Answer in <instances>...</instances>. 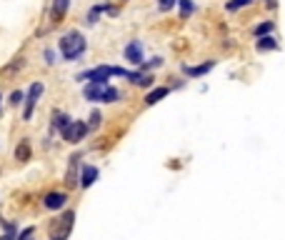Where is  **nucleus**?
Returning a JSON list of instances; mask_svg holds the SVG:
<instances>
[{"instance_id": "1", "label": "nucleus", "mask_w": 285, "mask_h": 240, "mask_svg": "<svg viewBox=\"0 0 285 240\" xmlns=\"http://www.w3.org/2000/svg\"><path fill=\"white\" fill-rule=\"evenodd\" d=\"M58 48H60V56L65 60H75V58H80L85 53V38L80 35L78 30H70V33H65L60 38Z\"/></svg>"}, {"instance_id": "2", "label": "nucleus", "mask_w": 285, "mask_h": 240, "mask_svg": "<svg viewBox=\"0 0 285 240\" xmlns=\"http://www.w3.org/2000/svg\"><path fill=\"white\" fill-rule=\"evenodd\" d=\"M83 95L90 103H115V100H120V90L108 85V83H90V85H85Z\"/></svg>"}, {"instance_id": "3", "label": "nucleus", "mask_w": 285, "mask_h": 240, "mask_svg": "<svg viewBox=\"0 0 285 240\" xmlns=\"http://www.w3.org/2000/svg\"><path fill=\"white\" fill-rule=\"evenodd\" d=\"M110 75H120V78H130L128 70L123 68H113V65H100V68H93V70H85V73L78 75V80H93V83H105Z\"/></svg>"}, {"instance_id": "4", "label": "nucleus", "mask_w": 285, "mask_h": 240, "mask_svg": "<svg viewBox=\"0 0 285 240\" xmlns=\"http://www.w3.org/2000/svg\"><path fill=\"white\" fill-rule=\"evenodd\" d=\"M73 223H75V213H73V210H65V213L50 225V240H68L70 238V230H73Z\"/></svg>"}, {"instance_id": "5", "label": "nucleus", "mask_w": 285, "mask_h": 240, "mask_svg": "<svg viewBox=\"0 0 285 240\" xmlns=\"http://www.w3.org/2000/svg\"><path fill=\"white\" fill-rule=\"evenodd\" d=\"M85 133H88V123L73 120L68 128L63 130V140H65V143H80V140L85 138Z\"/></svg>"}, {"instance_id": "6", "label": "nucleus", "mask_w": 285, "mask_h": 240, "mask_svg": "<svg viewBox=\"0 0 285 240\" xmlns=\"http://www.w3.org/2000/svg\"><path fill=\"white\" fill-rule=\"evenodd\" d=\"M40 95H43V83H33L30 90H28V98H25V113H23L25 120L33 118V108H35V103H38Z\"/></svg>"}, {"instance_id": "7", "label": "nucleus", "mask_w": 285, "mask_h": 240, "mask_svg": "<svg viewBox=\"0 0 285 240\" xmlns=\"http://www.w3.org/2000/svg\"><path fill=\"white\" fill-rule=\"evenodd\" d=\"M125 60L130 63V65H143V45L133 40V43H128V48H125Z\"/></svg>"}, {"instance_id": "8", "label": "nucleus", "mask_w": 285, "mask_h": 240, "mask_svg": "<svg viewBox=\"0 0 285 240\" xmlns=\"http://www.w3.org/2000/svg\"><path fill=\"white\" fill-rule=\"evenodd\" d=\"M68 200V195L65 193H48L45 198H43V205L48 208V210H58V208H63Z\"/></svg>"}, {"instance_id": "9", "label": "nucleus", "mask_w": 285, "mask_h": 240, "mask_svg": "<svg viewBox=\"0 0 285 240\" xmlns=\"http://www.w3.org/2000/svg\"><path fill=\"white\" fill-rule=\"evenodd\" d=\"M215 68V63L213 60H208V63H203V65H183V73L190 75V78H200V75L210 73Z\"/></svg>"}, {"instance_id": "10", "label": "nucleus", "mask_w": 285, "mask_h": 240, "mask_svg": "<svg viewBox=\"0 0 285 240\" xmlns=\"http://www.w3.org/2000/svg\"><path fill=\"white\" fill-rule=\"evenodd\" d=\"M68 5H70V0H53V8H50V18H53V23H60V20L65 18Z\"/></svg>"}, {"instance_id": "11", "label": "nucleus", "mask_w": 285, "mask_h": 240, "mask_svg": "<svg viewBox=\"0 0 285 240\" xmlns=\"http://www.w3.org/2000/svg\"><path fill=\"white\" fill-rule=\"evenodd\" d=\"M98 175H100V173H98L95 165H85L83 168V175H80V185H83V188H90V185L98 180Z\"/></svg>"}, {"instance_id": "12", "label": "nucleus", "mask_w": 285, "mask_h": 240, "mask_svg": "<svg viewBox=\"0 0 285 240\" xmlns=\"http://www.w3.org/2000/svg\"><path fill=\"white\" fill-rule=\"evenodd\" d=\"M255 48H258V53H270V50H278V40L273 35H265V38H258V43H255Z\"/></svg>"}, {"instance_id": "13", "label": "nucleus", "mask_w": 285, "mask_h": 240, "mask_svg": "<svg viewBox=\"0 0 285 240\" xmlns=\"http://www.w3.org/2000/svg\"><path fill=\"white\" fill-rule=\"evenodd\" d=\"M15 160L18 163H28L30 160V143L28 140H20L18 148H15Z\"/></svg>"}, {"instance_id": "14", "label": "nucleus", "mask_w": 285, "mask_h": 240, "mask_svg": "<svg viewBox=\"0 0 285 240\" xmlns=\"http://www.w3.org/2000/svg\"><path fill=\"white\" fill-rule=\"evenodd\" d=\"M130 83H135V85H140V88H148V85H153V75L150 73H130V78H128Z\"/></svg>"}, {"instance_id": "15", "label": "nucleus", "mask_w": 285, "mask_h": 240, "mask_svg": "<svg viewBox=\"0 0 285 240\" xmlns=\"http://www.w3.org/2000/svg\"><path fill=\"white\" fill-rule=\"evenodd\" d=\"M70 123H73V120H70V118H68L65 113H53V128H58L60 133H63V130L68 128Z\"/></svg>"}, {"instance_id": "16", "label": "nucleus", "mask_w": 285, "mask_h": 240, "mask_svg": "<svg viewBox=\"0 0 285 240\" xmlns=\"http://www.w3.org/2000/svg\"><path fill=\"white\" fill-rule=\"evenodd\" d=\"M273 28H275V25H273L270 20H265V23H258V25L253 28V35H255V38H265V35H270V33H273Z\"/></svg>"}, {"instance_id": "17", "label": "nucleus", "mask_w": 285, "mask_h": 240, "mask_svg": "<svg viewBox=\"0 0 285 240\" xmlns=\"http://www.w3.org/2000/svg\"><path fill=\"white\" fill-rule=\"evenodd\" d=\"M78 160H80V155H70V170H68V180L65 183L70 185V188H75L78 185V178H75V168H78Z\"/></svg>"}, {"instance_id": "18", "label": "nucleus", "mask_w": 285, "mask_h": 240, "mask_svg": "<svg viewBox=\"0 0 285 240\" xmlns=\"http://www.w3.org/2000/svg\"><path fill=\"white\" fill-rule=\"evenodd\" d=\"M168 93H170L168 88H155V90H150V93H148L145 103H148V105H155V103H158V100H163V98H165Z\"/></svg>"}, {"instance_id": "19", "label": "nucleus", "mask_w": 285, "mask_h": 240, "mask_svg": "<svg viewBox=\"0 0 285 240\" xmlns=\"http://www.w3.org/2000/svg\"><path fill=\"white\" fill-rule=\"evenodd\" d=\"M178 5H180V15H183V18H190L193 10H195V3H193V0H178Z\"/></svg>"}, {"instance_id": "20", "label": "nucleus", "mask_w": 285, "mask_h": 240, "mask_svg": "<svg viewBox=\"0 0 285 240\" xmlns=\"http://www.w3.org/2000/svg\"><path fill=\"white\" fill-rule=\"evenodd\" d=\"M253 0H228L225 3V10H230V13H235V10H240V8H248Z\"/></svg>"}, {"instance_id": "21", "label": "nucleus", "mask_w": 285, "mask_h": 240, "mask_svg": "<svg viewBox=\"0 0 285 240\" xmlns=\"http://www.w3.org/2000/svg\"><path fill=\"white\" fill-rule=\"evenodd\" d=\"M103 10H105V5H93V8H90V13H88V23L93 25L95 20L103 15Z\"/></svg>"}, {"instance_id": "22", "label": "nucleus", "mask_w": 285, "mask_h": 240, "mask_svg": "<svg viewBox=\"0 0 285 240\" xmlns=\"http://www.w3.org/2000/svg\"><path fill=\"white\" fill-rule=\"evenodd\" d=\"M103 123V115H100V110H93L90 113V123H88V128H98Z\"/></svg>"}, {"instance_id": "23", "label": "nucleus", "mask_w": 285, "mask_h": 240, "mask_svg": "<svg viewBox=\"0 0 285 240\" xmlns=\"http://www.w3.org/2000/svg\"><path fill=\"white\" fill-rule=\"evenodd\" d=\"M160 65H163V58H153L150 63H143L140 68H143V70H148V68H160Z\"/></svg>"}, {"instance_id": "24", "label": "nucleus", "mask_w": 285, "mask_h": 240, "mask_svg": "<svg viewBox=\"0 0 285 240\" xmlns=\"http://www.w3.org/2000/svg\"><path fill=\"white\" fill-rule=\"evenodd\" d=\"M175 3H178V0H158V8H160V10L165 13V10H170Z\"/></svg>"}, {"instance_id": "25", "label": "nucleus", "mask_w": 285, "mask_h": 240, "mask_svg": "<svg viewBox=\"0 0 285 240\" xmlns=\"http://www.w3.org/2000/svg\"><path fill=\"white\" fill-rule=\"evenodd\" d=\"M33 233H35V228H25L18 235V240H33Z\"/></svg>"}, {"instance_id": "26", "label": "nucleus", "mask_w": 285, "mask_h": 240, "mask_svg": "<svg viewBox=\"0 0 285 240\" xmlns=\"http://www.w3.org/2000/svg\"><path fill=\"white\" fill-rule=\"evenodd\" d=\"M20 100H23V93H20V90H15L13 95H10V103H13V105H18Z\"/></svg>"}, {"instance_id": "27", "label": "nucleus", "mask_w": 285, "mask_h": 240, "mask_svg": "<svg viewBox=\"0 0 285 240\" xmlns=\"http://www.w3.org/2000/svg\"><path fill=\"white\" fill-rule=\"evenodd\" d=\"M45 58H48V63H55V53L53 50H45Z\"/></svg>"}, {"instance_id": "28", "label": "nucleus", "mask_w": 285, "mask_h": 240, "mask_svg": "<svg viewBox=\"0 0 285 240\" xmlns=\"http://www.w3.org/2000/svg\"><path fill=\"white\" fill-rule=\"evenodd\" d=\"M265 5H268V8H275V5H278V0H265Z\"/></svg>"}]
</instances>
